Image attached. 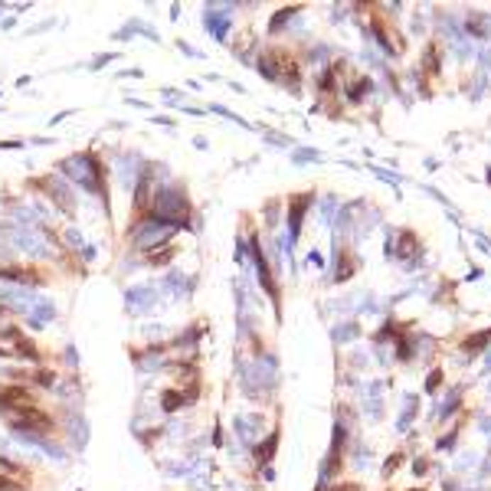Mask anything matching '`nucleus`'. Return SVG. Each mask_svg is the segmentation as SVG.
<instances>
[{"label":"nucleus","mask_w":491,"mask_h":491,"mask_svg":"<svg viewBox=\"0 0 491 491\" xmlns=\"http://www.w3.org/2000/svg\"><path fill=\"white\" fill-rule=\"evenodd\" d=\"M62 170H66L79 187H85L89 194H102V164L95 161L92 154H76V158H69V161L62 164Z\"/></svg>","instance_id":"nucleus-1"},{"label":"nucleus","mask_w":491,"mask_h":491,"mask_svg":"<svg viewBox=\"0 0 491 491\" xmlns=\"http://www.w3.org/2000/svg\"><path fill=\"white\" fill-rule=\"evenodd\" d=\"M259 69H263L269 79H275V82L288 85V82H295L298 72H295V62L288 60L285 53H265L263 60H259Z\"/></svg>","instance_id":"nucleus-2"},{"label":"nucleus","mask_w":491,"mask_h":491,"mask_svg":"<svg viewBox=\"0 0 491 491\" xmlns=\"http://www.w3.org/2000/svg\"><path fill=\"white\" fill-rule=\"evenodd\" d=\"M170 233H174V226H167V223H161V220H148L135 229V246H141V249L161 246V243H167Z\"/></svg>","instance_id":"nucleus-3"},{"label":"nucleus","mask_w":491,"mask_h":491,"mask_svg":"<svg viewBox=\"0 0 491 491\" xmlns=\"http://www.w3.org/2000/svg\"><path fill=\"white\" fill-rule=\"evenodd\" d=\"M43 187L50 190V197L60 204V210L62 213H72V190H69L66 184H60V180H53V177H46L43 180Z\"/></svg>","instance_id":"nucleus-4"},{"label":"nucleus","mask_w":491,"mask_h":491,"mask_svg":"<svg viewBox=\"0 0 491 491\" xmlns=\"http://www.w3.org/2000/svg\"><path fill=\"white\" fill-rule=\"evenodd\" d=\"M151 302H154V292H151V288H135V292L128 295V308H135V311L148 308Z\"/></svg>","instance_id":"nucleus-5"},{"label":"nucleus","mask_w":491,"mask_h":491,"mask_svg":"<svg viewBox=\"0 0 491 491\" xmlns=\"http://www.w3.org/2000/svg\"><path fill=\"white\" fill-rule=\"evenodd\" d=\"M206 26H210L216 36H226V26H229L226 13H220V10H206Z\"/></svg>","instance_id":"nucleus-6"},{"label":"nucleus","mask_w":491,"mask_h":491,"mask_svg":"<svg viewBox=\"0 0 491 491\" xmlns=\"http://www.w3.org/2000/svg\"><path fill=\"white\" fill-rule=\"evenodd\" d=\"M413 253H416V239H413V236H403V243H399L397 255H399V259H409Z\"/></svg>","instance_id":"nucleus-7"},{"label":"nucleus","mask_w":491,"mask_h":491,"mask_svg":"<svg viewBox=\"0 0 491 491\" xmlns=\"http://www.w3.org/2000/svg\"><path fill=\"white\" fill-rule=\"evenodd\" d=\"M0 331H7V334H10V324H7V314H4V311H0Z\"/></svg>","instance_id":"nucleus-8"}]
</instances>
